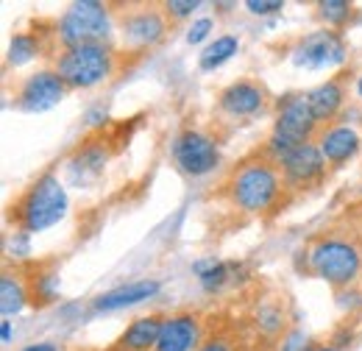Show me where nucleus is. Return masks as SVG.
Returning <instances> with one entry per match:
<instances>
[{"label": "nucleus", "mask_w": 362, "mask_h": 351, "mask_svg": "<svg viewBox=\"0 0 362 351\" xmlns=\"http://www.w3.org/2000/svg\"><path fill=\"white\" fill-rule=\"evenodd\" d=\"M245 8L251 11V14H273V11H281L284 8V3L281 0H245Z\"/></svg>", "instance_id": "a878e982"}, {"label": "nucleus", "mask_w": 362, "mask_h": 351, "mask_svg": "<svg viewBox=\"0 0 362 351\" xmlns=\"http://www.w3.org/2000/svg\"><path fill=\"white\" fill-rule=\"evenodd\" d=\"M103 162H106L103 148H92V145H87V148H84V151H78V156L73 159V173L81 168V173L98 176L100 171H103Z\"/></svg>", "instance_id": "5701e85b"}, {"label": "nucleus", "mask_w": 362, "mask_h": 351, "mask_svg": "<svg viewBox=\"0 0 362 351\" xmlns=\"http://www.w3.org/2000/svg\"><path fill=\"white\" fill-rule=\"evenodd\" d=\"M198 351H234V346L228 340H223V338H209V340L201 343Z\"/></svg>", "instance_id": "bb28decb"}, {"label": "nucleus", "mask_w": 362, "mask_h": 351, "mask_svg": "<svg viewBox=\"0 0 362 351\" xmlns=\"http://www.w3.org/2000/svg\"><path fill=\"white\" fill-rule=\"evenodd\" d=\"M165 34H168V20L156 8H139L123 20V40L139 50L159 45L165 40Z\"/></svg>", "instance_id": "f8f14e48"}, {"label": "nucleus", "mask_w": 362, "mask_h": 351, "mask_svg": "<svg viewBox=\"0 0 362 351\" xmlns=\"http://www.w3.org/2000/svg\"><path fill=\"white\" fill-rule=\"evenodd\" d=\"M281 171L268 156H257L243 162L228 178V198L245 215H262L273 209L281 195Z\"/></svg>", "instance_id": "f257e3e1"}, {"label": "nucleus", "mask_w": 362, "mask_h": 351, "mask_svg": "<svg viewBox=\"0 0 362 351\" xmlns=\"http://www.w3.org/2000/svg\"><path fill=\"white\" fill-rule=\"evenodd\" d=\"M0 338H3V343H11V323H8V321H3V329H0Z\"/></svg>", "instance_id": "c85d7f7f"}, {"label": "nucleus", "mask_w": 362, "mask_h": 351, "mask_svg": "<svg viewBox=\"0 0 362 351\" xmlns=\"http://www.w3.org/2000/svg\"><path fill=\"white\" fill-rule=\"evenodd\" d=\"M296 64L307 67V70H323V67H334L346 59V45L340 40V34L334 31H315L310 37H304L301 45L296 47Z\"/></svg>", "instance_id": "9d476101"}, {"label": "nucleus", "mask_w": 362, "mask_h": 351, "mask_svg": "<svg viewBox=\"0 0 362 351\" xmlns=\"http://www.w3.org/2000/svg\"><path fill=\"white\" fill-rule=\"evenodd\" d=\"M64 92H67V84L59 79L56 70H40V73H34L23 81V87L17 92V106L23 112L40 115V112L59 106Z\"/></svg>", "instance_id": "1a4fd4ad"}, {"label": "nucleus", "mask_w": 362, "mask_h": 351, "mask_svg": "<svg viewBox=\"0 0 362 351\" xmlns=\"http://www.w3.org/2000/svg\"><path fill=\"white\" fill-rule=\"evenodd\" d=\"M40 53V42L34 40V34H14L8 45V64L20 67L25 62H31Z\"/></svg>", "instance_id": "412c9836"}, {"label": "nucleus", "mask_w": 362, "mask_h": 351, "mask_svg": "<svg viewBox=\"0 0 362 351\" xmlns=\"http://www.w3.org/2000/svg\"><path fill=\"white\" fill-rule=\"evenodd\" d=\"M20 351H59V346L50 343V340H42V343H31V346H25V349Z\"/></svg>", "instance_id": "cd10ccee"}, {"label": "nucleus", "mask_w": 362, "mask_h": 351, "mask_svg": "<svg viewBox=\"0 0 362 351\" xmlns=\"http://www.w3.org/2000/svg\"><path fill=\"white\" fill-rule=\"evenodd\" d=\"M360 251H362V246H360Z\"/></svg>", "instance_id": "2f4dec72"}, {"label": "nucleus", "mask_w": 362, "mask_h": 351, "mask_svg": "<svg viewBox=\"0 0 362 351\" xmlns=\"http://www.w3.org/2000/svg\"><path fill=\"white\" fill-rule=\"evenodd\" d=\"M310 351H343V349H337V346H317V349H310Z\"/></svg>", "instance_id": "c756f323"}, {"label": "nucleus", "mask_w": 362, "mask_h": 351, "mask_svg": "<svg viewBox=\"0 0 362 351\" xmlns=\"http://www.w3.org/2000/svg\"><path fill=\"white\" fill-rule=\"evenodd\" d=\"M162 323L165 318L162 315H142L132 321L126 326V332L120 335L117 340V349L120 351H148V349H156L159 343V332H162Z\"/></svg>", "instance_id": "dca6fc26"}, {"label": "nucleus", "mask_w": 362, "mask_h": 351, "mask_svg": "<svg viewBox=\"0 0 362 351\" xmlns=\"http://www.w3.org/2000/svg\"><path fill=\"white\" fill-rule=\"evenodd\" d=\"M265 100H268L265 87L257 84V81H251V79L231 81V84L221 92V98H218L221 109H223L226 115H231V117H251V115H257V112L265 109Z\"/></svg>", "instance_id": "ddd939ff"}, {"label": "nucleus", "mask_w": 362, "mask_h": 351, "mask_svg": "<svg viewBox=\"0 0 362 351\" xmlns=\"http://www.w3.org/2000/svg\"><path fill=\"white\" fill-rule=\"evenodd\" d=\"M317 129V120L310 109L307 95H284L276 106V123L268 139V159L279 165L293 148L313 142V134Z\"/></svg>", "instance_id": "7ed1b4c3"}, {"label": "nucleus", "mask_w": 362, "mask_h": 351, "mask_svg": "<svg viewBox=\"0 0 362 351\" xmlns=\"http://www.w3.org/2000/svg\"><path fill=\"white\" fill-rule=\"evenodd\" d=\"M307 100H310V109H313L317 123H329V120H334L337 112L343 109L346 89L340 84V79H329V81L317 84L315 89H310V92H307Z\"/></svg>", "instance_id": "f3484780"}, {"label": "nucleus", "mask_w": 362, "mask_h": 351, "mask_svg": "<svg viewBox=\"0 0 362 351\" xmlns=\"http://www.w3.org/2000/svg\"><path fill=\"white\" fill-rule=\"evenodd\" d=\"M109 34V8L98 0H78L59 20V40L64 47L103 42Z\"/></svg>", "instance_id": "423d86ee"}, {"label": "nucleus", "mask_w": 362, "mask_h": 351, "mask_svg": "<svg viewBox=\"0 0 362 351\" xmlns=\"http://www.w3.org/2000/svg\"><path fill=\"white\" fill-rule=\"evenodd\" d=\"M201 349V321L192 312L168 315L153 351H192Z\"/></svg>", "instance_id": "9b49d317"}, {"label": "nucleus", "mask_w": 362, "mask_h": 351, "mask_svg": "<svg viewBox=\"0 0 362 351\" xmlns=\"http://www.w3.org/2000/svg\"><path fill=\"white\" fill-rule=\"evenodd\" d=\"M357 95H360V98H362V76H360V79H357Z\"/></svg>", "instance_id": "7c9ffc66"}, {"label": "nucleus", "mask_w": 362, "mask_h": 351, "mask_svg": "<svg viewBox=\"0 0 362 351\" xmlns=\"http://www.w3.org/2000/svg\"><path fill=\"white\" fill-rule=\"evenodd\" d=\"M317 148H320V154L329 165L340 168V165H346L349 159H354L360 154L362 139L351 126H329L317 137Z\"/></svg>", "instance_id": "4468645a"}, {"label": "nucleus", "mask_w": 362, "mask_h": 351, "mask_svg": "<svg viewBox=\"0 0 362 351\" xmlns=\"http://www.w3.org/2000/svg\"><path fill=\"white\" fill-rule=\"evenodd\" d=\"M162 290V284L156 279H139V282H129V284H120L103 296L95 299L92 307L98 312H117V309L134 307V304H142L145 299H153L156 293Z\"/></svg>", "instance_id": "2eb2a0df"}, {"label": "nucleus", "mask_w": 362, "mask_h": 351, "mask_svg": "<svg viewBox=\"0 0 362 351\" xmlns=\"http://www.w3.org/2000/svg\"><path fill=\"white\" fill-rule=\"evenodd\" d=\"M209 31H212V20H209V17H201V20H195V23L189 25V31H187V42L189 45L204 42V40L209 37Z\"/></svg>", "instance_id": "393cba45"}, {"label": "nucleus", "mask_w": 362, "mask_h": 351, "mask_svg": "<svg viewBox=\"0 0 362 351\" xmlns=\"http://www.w3.org/2000/svg\"><path fill=\"white\" fill-rule=\"evenodd\" d=\"M326 165L329 162L323 159L315 142H304V145L293 148L284 159H279L281 181H284V187H293V190H304L310 184H317L326 173Z\"/></svg>", "instance_id": "6e6552de"}, {"label": "nucleus", "mask_w": 362, "mask_h": 351, "mask_svg": "<svg viewBox=\"0 0 362 351\" xmlns=\"http://www.w3.org/2000/svg\"><path fill=\"white\" fill-rule=\"evenodd\" d=\"M28 299H31V293L25 290V284L17 276L6 273L0 279V312H3V318H11V315L23 312V307L28 304Z\"/></svg>", "instance_id": "a211bd4d"}, {"label": "nucleus", "mask_w": 362, "mask_h": 351, "mask_svg": "<svg viewBox=\"0 0 362 351\" xmlns=\"http://www.w3.org/2000/svg\"><path fill=\"white\" fill-rule=\"evenodd\" d=\"M237 50H240V40L231 37V34H223V37H218L215 42H209L204 50H201V56H198V67L206 70V73H209V70H218L221 64H226Z\"/></svg>", "instance_id": "6ab92c4d"}, {"label": "nucleus", "mask_w": 362, "mask_h": 351, "mask_svg": "<svg viewBox=\"0 0 362 351\" xmlns=\"http://www.w3.org/2000/svg\"><path fill=\"white\" fill-rule=\"evenodd\" d=\"M56 73L73 89L98 87L115 73V53L103 42L64 47L62 56L56 59Z\"/></svg>", "instance_id": "20e7f679"}, {"label": "nucleus", "mask_w": 362, "mask_h": 351, "mask_svg": "<svg viewBox=\"0 0 362 351\" xmlns=\"http://www.w3.org/2000/svg\"><path fill=\"white\" fill-rule=\"evenodd\" d=\"M173 159H176L181 173L201 178V176H209L221 165V148L209 134L187 129L173 142Z\"/></svg>", "instance_id": "0eeeda50"}, {"label": "nucleus", "mask_w": 362, "mask_h": 351, "mask_svg": "<svg viewBox=\"0 0 362 351\" xmlns=\"http://www.w3.org/2000/svg\"><path fill=\"white\" fill-rule=\"evenodd\" d=\"M310 267L332 287H349L362 273V251L351 240L343 237H320L310 248Z\"/></svg>", "instance_id": "39448f33"}, {"label": "nucleus", "mask_w": 362, "mask_h": 351, "mask_svg": "<svg viewBox=\"0 0 362 351\" xmlns=\"http://www.w3.org/2000/svg\"><path fill=\"white\" fill-rule=\"evenodd\" d=\"M351 11H354V6L349 0H323V3H317V14L326 25H343L351 17Z\"/></svg>", "instance_id": "4be33fe9"}, {"label": "nucleus", "mask_w": 362, "mask_h": 351, "mask_svg": "<svg viewBox=\"0 0 362 351\" xmlns=\"http://www.w3.org/2000/svg\"><path fill=\"white\" fill-rule=\"evenodd\" d=\"M67 207H70V201H67L64 184L59 181V176L45 173V176H40V178L11 204L8 218L14 220V226H17L23 234H37V231H45L50 226H56L59 220H64Z\"/></svg>", "instance_id": "f03ea898"}, {"label": "nucleus", "mask_w": 362, "mask_h": 351, "mask_svg": "<svg viewBox=\"0 0 362 351\" xmlns=\"http://www.w3.org/2000/svg\"><path fill=\"white\" fill-rule=\"evenodd\" d=\"M195 8H201V0H168L165 3V14L168 17H176V20L192 17Z\"/></svg>", "instance_id": "b1692460"}, {"label": "nucleus", "mask_w": 362, "mask_h": 351, "mask_svg": "<svg viewBox=\"0 0 362 351\" xmlns=\"http://www.w3.org/2000/svg\"><path fill=\"white\" fill-rule=\"evenodd\" d=\"M192 270H195L198 282H201V284H204L209 293L221 290L223 284H228V282H231V265L218 263V260H204V263H195V265H192Z\"/></svg>", "instance_id": "aec40b11"}]
</instances>
